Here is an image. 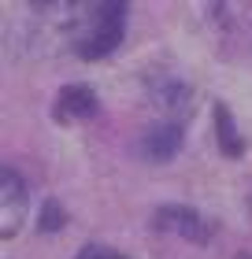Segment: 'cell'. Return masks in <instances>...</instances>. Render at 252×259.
<instances>
[{
    "label": "cell",
    "mask_w": 252,
    "mask_h": 259,
    "mask_svg": "<svg viewBox=\"0 0 252 259\" xmlns=\"http://www.w3.org/2000/svg\"><path fill=\"white\" fill-rule=\"evenodd\" d=\"M215 115V137H219V148H223V156H230V159H241L245 156V141L241 134H237V126H234V115L226 104H215L211 108Z\"/></svg>",
    "instance_id": "obj_6"
},
{
    "label": "cell",
    "mask_w": 252,
    "mask_h": 259,
    "mask_svg": "<svg viewBox=\"0 0 252 259\" xmlns=\"http://www.w3.org/2000/svg\"><path fill=\"white\" fill-rule=\"evenodd\" d=\"M182 141H186V126L178 119H163V122H152L145 134H141L137 148H141V156L149 163H167V159L178 156Z\"/></svg>",
    "instance_id": "obj_3"
},
{
    "label": "cell",
    "mask_w": 252,
    "mask_h": 259,
    "mask_svg": "<svg viewBox=\"0 0 252 259\" xmlns=\"http://www.w3.org/2000/svg\"><path fill=\"white\" fill-rule=\"evenodd\" d=\"M237 259H252V255H237Z\"/></svg>",
    "instance_id": "obj_10"
},
{
    "label": "cell",
    "mask_w": 252,
    "mask_h": 259,
    "mask_svg": "<svg viewBox=\"0 0 252 259\" xmlns=\"http://www.w3.org/2000/svg\"><path fill=\"white\" fill-rule=\"evenodd\" d=\"M75 259H126V255L115 252V248H107V244H97V241H93V244H86Z\"/></svg>",
    "instance_id": "obj_9"
},
{
    "label": "cell",
    "mask_w": 252,
    "mask_h": 259,
    "mask_svg": "<svg viewBox=\"0 0 252 259\" xmlns=\"http://www.w3.org/2000/svg\"><path fill=\"white\" fill-rule=\"evenodd\" d=\"M67 226V211L59 200H45V207H41V215H38V230L41 233H56V230H63Z\"/></svg>",
    "instance_id": "obj_8"
},
{
    "label": "cell",
    "mask_w": 252,
    "mask_h": 259,
    "mask_svg": "<svg viewBox=\"0 0 252 259\" xmlns=\"http://www.w3.org/2000/svg\"><path fill=\"white\" fill-rule=\"evenodd\" d=\"M97 115V93L89 85H63L56 97V119L59 122H78Z\"/></svg>",
    "instance_id": "obj_5"
},
{
    "label": "cell",
    "mask_w": 252,
    "mask_h": 259,
    "mask_svg": "<svg viewBox=\"0 0 252 259\" xmlns=\"http://www.w3.org/2000/svg\"><path fill=\"white\" fill-rule=\"evenodd\" d=\"M156 104L167 111H189V85L182 81H163L160 89H156Z\"/></svg>",
    "instance_id": "obj_7"
},
{
    "label": "cell",
    "mask_w": 252,
    "mask_h": 259,
    "mask_svg": "<svg viewBox=\"0 0 252 259\" xmlns=\"http://www.w3.org/2000/svg\"><path fill=\"white\" fill-rule=\"evenodd\" d=\"M156 226L160 230H171L178 233V237L193 241V244H204L208 241V226H204V215L186 204H163L160 211H156Z\"/></svg>",
    "instance_id": "obj_4"
},
{
    "label": "cell",
    "mask_w": 252,
    "mask_h": 259,
    "mask_svg": "<svg viewBox=\"0 0 252 259\" xmlns=\"http://www.w3.org/2000/svg\"><path fill=\"white\" fill-rule=\"evenodd\" d=\"M30 207V185L26 178H19L11 167H0V237H15L19 226L26 222Z\"/></svg>",
    "instance_id": "obj_2"
},
{
    "label": "cell",
    "mask_w": 252,
    "mask_h": 259,
    "mask_svg": "<svg viewBox=\"0 0 252 259\" xmlns=\"http://www.w3.org/2000/svg\"><path fill=\"white\" fill-rule=\"evenodd\" d=\"M75 26H70V45L82 60H104L107 52L119 49L123 41L126 4L104 0V4H75Z\"/></svg>",
    "instance_id": "obj_1"
}]
</instances>
